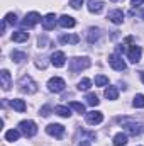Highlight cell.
<instances>
[{"label":"cell","mask_w":144,"mask_h":146,"mask_svg":"<svg viewBox=\"0 0 144 146\" xmlns=\"http://www.w3.org/2000/svg\"><path fill=\"white\" fill-rule=\"evenodd\" d=\"M90 65H92V61H90V58H87V56L70 60V70H71L73 73H78V72H81V70H87Z\"/></svg>","instance_id":"1"},{"label":"cell","mask_w":144,"mask_h":146,"mask_svg":"<svg viewBox=\"0 0 144 146\" xmlns=\"http://www.w3.org/2000/svg\"><path fill=\"white\" fill-rule=\"evenodd\" d=\"M19 131L26 136V138H32L37 133V126L34 121H20L19 122Z\"/></svg>","instance_id":"2"},{"label":"cell","mask_w":144,"mask_h":146,"mask_svg":"<svg viewBox=\"0 0 144 146\" xmlns=\"http://www.w3.org/2000/svg\"><path fill=\"white\" fill-rule=\"evenodd\" d=\"M19 87H20V90L26 92V94H34L37 90V83L29 76V75H24V76L19 80Z\"/></svg>","instance_id":"3"},{"label":"cell","mask_w":144,"mask_h":146,"mask_svg":"<svg viewBox=\"0 0 144 146\" xmlns=\"http://www.w3.org/2000/svg\"><path fill=\"white\" fill-rule=\"evenodd\" d=\"M48 87H49V90H51V92L59 94V92H63V90H65L66 83H65V80H63V78H59V76H53V78L48 82Z\"/></svg>","instance_id":"4"},{"label":"cell","mask_w":144,"mask_h":146,"mask_svg":"<svg viewBox=\"0 0 144 146\" xmlns=\"http://www.w3.org/2000/svg\"><path fill=\"white\" fill-rule=\"evenodd\" d=\"M108 65L114 68V70H117V72H122V70H126V61L122 60V56L120 54H110L108 56Z\"/></svg>","instance_id":"5"},{"label":"cell","mask_w":144,"mask_h":146,"mask_svg":"<svg viewBox=\"0 0 144 146\" xmlns=\"http://www.w3.org/2000/svg\"><path fill=\"white\" fill-rule=\"evenodd\" d=\"M42 19H41V15L37 14V12H29V14H26V17H24V21H22V26L24 27H34L37 26L39 22H41Z\"/></svg>","instance_id":"6"},{"label":"cell","mask_w":144,"mask_h":146,"mask_svg":"<svg viewBox=\"0 0 144 146\" xmlns=\"http://www.w3.org/2000/svg\"><path fill=\"white\" fill-rule=\"evenodd\" d=\"M85 119H87L88 124L95 126V124H100V122L104 121V114H102L100 110H90V112L85 114Z\"/></svg>","instance_id":"7"},{"label":"cell","mask_w":144,"mask_h":146,"mask_svg":"<svg viewBox=\"0 0 144 146\" xmlns=\"http://www.w3.org/2000/svg\"><path fill=\"white\" fill-rule=\"evenodd\" d=\"M46 133H48L49 136H54V138L61 139V138L65 136V127H63L61 124H49V126L46 127Z\"/></svg>","instance_id":"8"},{"label":"cell","mask_w":144,"mask_h":146,"mask_svg":"<svg viewBox=\"0 0 144 146\" xmlns=\"http://www.w3.org/2000/svg\"><path fill=\"white\" fill-rule=\"evenodd\" d=\"M51 63H53L56 68H61V66L66 63V56H65V53H63V51H54V53L51 54Z\"/></svg>","instance_id":"9"},{"label":"cell","mask_w":144,"mask_h":146,"mask_svg":"<svg viewBox=\"0 0 144 146\" xmlns=\"http://www.w3.org/2000/svg\"><path fill=\"white\" fill-rule=\"evenodd\" d=\"M141 54H143V51H141V48L139 46H131L129 48V51H127V56H129V60L132 61V63H139L141 61Z\"/></svg>","instance_id":"10"},{"label":"cell","mask_w":144,"mask_h":146,"mask_svg":"<svg viewBox=\"0 0 144 146\" xmlns=\"http://www.w3.org/2000/svg\"><path fill=\"white\" fill-rule=\"evenodd\" d=\"M54 26H56V15L54 14H48L42 19V27L46 31H51V29H54Z\"/></svg>","instance_id":"11"},{"label":"cell","mask_w":144,"mask_h":146,"mask_svg":"<svg viewBox=\"0 0 144 146\" xmlns=\"http://www.w3.org/2000/svg\"><path fill=\"white\" fill-rule=\"evenodd\" d=\"M88 10L92 14H100L104 10V2L102 0H88Z\"/></svg>","instance_id":"12"},{"label":"cell","mask_w":144,"mask_h":146,"mask_svg":"<svg viewBox=\"0 0 144 146\" xmlns=\"http://www.w3.org/2000/svg\"><path fill=\"white\" fill-rule=\"evenodd\" d=\"M108 19H110L114 24H122V22H124V12H122L120 9L112 10V12H108Z\"/></svg>","instance_id":"13"},{"label":"cell","mask_w":144,"mask_h":146,"mask_svg":"<svg viewBox=\"0 0 144 146\" xmlns=\"http://www.w3.org/2000/svg\"><path fill=\"white\" fill-rule=\"evenodd\" d=\"M58 22H59V26L65 27V29H68V27H75V24H76V21L73 19L71 15H61V17L58 19Z\"/></svg>","instance_id":"14"},{"label":"cell","mask_w":144,"mask_h":146,"mask_svg":"<svg viewBox=\"0 0 144 146\" xmlns=\"http://www.w3.org/2000/svg\"><path fill=\"white\" fill-rule=\"evenodd\" d=\"M124 129H126L129 134H132V136H137V134L141 133V126L136 124V122H127V124H124Z\"/></svg>","instance_id":"15"},{"label":"cell","mask_w":144,"mask_h":146,"mask_svg":"<svg viewBox=\"0 0 144 146\" xmlns=\"http://www.w3.org/2000/svg\"><path fill=\"white\" fill-rule=\"evenodd\" d=\"M0 82H2L3 90H9L10 88V73L7 72V70H2L0 72Z\"/></svg>","instance_id":"16"},{"label":"cell","mask_w":144,"mask_h":146,"mask_svg":"<svg viewBox=\"0 0 144 146\" xmlns=\"http://www.w3.org/2000/svg\"><path fill=\"white\" fill-rule=\"evenodd\" d=\"M27 39H29V33H26V31H15L12 34V41H15V42H24Z\"/></svg>","instance_id":"17"},{"label":"cell","mask_w":144,"mask_h":146,"mask_svg":"<svg viewBox=\"0 0 144 146\" xmlns=\"http://www.w3.org/2000/svg\"><path fill=\"white\" fill-rule=\"evenodd\" d=\"M10 107L15 109L17 112H24V110L27 109V107H26V102L20 100V99H14V100H10Z\"/></svg>","instance_id":"18"},{"label":"cell","mask_w":144,"mask_h":146,"mask_svg":"<svg viewBox=\"0 0 144 146\" xmlns=\"http://www.w3.org/2000/svg\"><path fill=\"white\" fill-rule=\"evenodd\" d=\"M59 41L65 42V44H76L80 41V37L76 36V34H65V36L59 37Z\"/></svg>","instance_id":"19"},{"label":"cell","mask_w":144,"mask_h":146,"mask_svg":"<svg viewBox=\"0 0 144 146\" xmlns=\"http://www.w3.org/2000/svg\"><path fill=\"white\" fill-rule=\"evenodd\" d=\"M105 99H108V100H117V97H119V90L115 88V87H108V88H105Z\"/></svg>","instance_id":"20"},{"label":"cell","mask_w":144,"mask_h":146,"mask_svg":"<svg viewBox=\"0 0 144 146\" xmlns=\"http://www.w3.org/2000/svg\"><path fill=\"white\" fill-rule=\"evenodd\" d=\"M127 143H129V141H127V136H126V134L119 133V134L114 136V146H126Z\"/></svg>","instance_id":"21"},{"label":"cell","mask_w":144,"mask_h":146,"mask_svg":"<svg viewBox=\"0 0 144 146\" xmlns=\"http://www.w3.org/2000/svg\"><path fill=\"white\" fill-rule=\"evenodd\" d=\"M19 136H20V131H17V129H9L5 133V139L7 141H17Z\"/></svg>","instance_id":"22"},{"label":"cell","mask_w":144,"mask_h":146,"mask_svg":"<svg viewBox=\"0 0 144 146\" xmlns=\"http://www.w3.org/2000/svg\"><path fill=\"white\" fill-rule=\"evenodd\" d=\"M54 112L58 115H61V117H70L71 115V110H70V107H66V106H58L54 109Z\"/></svg>","instance_id":"23"},{"label":"cell","mask_w":144,"mask_h":146,"mask_svg":"<svg viewBox=\"0 0 144 146\" xmlns=\"http://www.w3.org/2000/svg\"><path fill=\"white\" fill-rule=\"evenodd\" d=\"M12 60L15 61V63H20V61H24V60H27V54L26 53H20V51H12Z\"/></svg>","instance_id":"24"},{"label":"cell","mask_w":144,"mask_h":146,"mask_svg":"<svg viewBox=\"0 0 144 146\" xmlns=\"http://www.w3.org/2000/svg\"><path fill=\"white\" fill-rule=\"evenodd\" d=\"M85 100L88 102V106H98L100 104V100H98V97L95 95V94H87V97H85Z\"/></svg>","instance_id":"25"},{"label":"cell","mask_w":144,"mask_h":146,"mask_svg":"<svg viewBox=\"0 0 144 146\" xmlns=\"http://www.w3.org/2000/svg\"><path fill=\"white\" fill-rule=\"evenodd\" d=\"M90 87H92V80H88V78H81L78 83V90H88Z\"/></svg>","instance_id":"26"},{"label":"cell","mask_w":144,"mask_h":146,"mask_svg":"<svg viewBox=\"0 0 144 146\" xmlns=\"http://www.w3.org/2000/svg\"><path fill=\"white\" fill-rule=\"evenodd\" d=\"M132 106H134V107H137V109H139V107H144V95H143V94H137V95L134 97Z\"/></svg>","instance_id":"27"},{"label":"cell","mask_w":144,"mask_h":146,"mask_svg":"<svg viewBox=\"0 0 144 146\" xmlns=\"http://www.w3.org/2000/svg\"><path fill=\"white\" fill-rule=\"evenodd\" d=\"M108 83V78L105 75H97L95 76V85L97 87H104V85H107Z\"/></svg>","instance_id":"28"},{"label":"cell","mask_w":144,"mask_h":146,"mask_svg":"<svg viewBox=\"0 0 144 146\" xmlns=\"http://www.w3.org/2000/svg\"><path fill=\"white\" fill-rule=\"evenodd\" d=\"M70 107L75 109L78 114H85V106H83V104H80V102H75V100H73V102H70Z\"/></svg>","instance_id":"29"},{"label":"cell","mask_w":144,"mask_h":146,"mask_svg":"<svg viewBox=\"0 0 144 146\" xmlns=\"http://www.w3.org/2000/svg\"><path fill=\"white\" fill-rule=\"evenodd\" d=\"M3 21H5L7 24H12V26H14V24L17 22V15H15L14 12H9V14L5 15V19H3Z\"/></svg>","instance_id":"30"},{"label":"cell","mask_w":144,"mask_h":146,"mask_svg":"<svg viewBox=\"0 0 144 146\" xmlns=\"http://www.w3.org/2000/svg\"><path fill=\"white\" fill-rule=\"evenodd\" d=\"M100 36V33H98V29H90V34H88V42H95L97 39Z\"/></svg>","instance_id":"31"},{"label":"cell","mask_w":144,"mask_h":146,"mask_svg":"<svg viewBox=\"0 0 144 146\" xmlns=\"http://www.w3.org/2000/svg\"><path fill=\"white\" fill-rule=\"evenodd\" d=\"M70 5H71L73 9H80L83 5V0H70Z\"/></svg>","instance_id":"32"},{"label":"cell","mask_w":144,"mask_h":146,"mask_svg":"<svg viewBox=\"0 0 144 146\" xmlns=\"http://www.w3.org/2000/svg\"><path fill=\"white\" fill-rule=\"evenodd\" d=\"M49 112H51V107H49V106H46V107H42V109H41V114H42L44 117H46V115H49Z\"/></svg>","instance_id":"33"},{"label":"cell","mask_w":144,"mask_h":146,"mask_svg":"<svg viewBox=\"0 0 144 146\" xmlns=\"http://www.w3.org/2000/svg\"><path fill=\"white\" fill-rule=\"evenodd\" d=\"M132 2V5L136 7V5H141V3H144V0H131Z\"/></svg>","instance_id":"34"},{"label":"cell","mask_w":144,"mask_h":146,"mask_svg":"<svg viewBox=\"0 0 144 146\" xmlns=\"http://www.w3.org/2000/svg\"><path fill=\"white\" fill-rule=\"evenodd\" d=\"M78 146H92V145H90V141H81Z\"/></svg>","instance_id":"35"},{"label":"cell","mask_w":144,"mask_h":146,"mask_svg":"<svg viewBox=\"0 0 144 146\" xmlns=\"http://www.w3.org/2000/svg\"><path fill=\"white\" fill-rule=\"evenodd\" d=\"M141 80H143V83H144V72H141Z\"/></svg>","instance_id":"36"},{"label":"cell","mask_w":144,"mask_h":146,"mask_svg":"<svg viewBox=\"0 0 144 146\" xmlns=\"http://www.w3.org/2000/svg\"><path fill=\"white\" fill-rule=\"evenodd\" d=\"M110 2H114V3H115V2H124V0H110Z\"/></svg>","instance_id":"37"},{"label":"cell","mask_w":144,"mask_h":146,"mask_svg":"<svg viewBox=\"0 0 144 146\" xmlns=\"http://www.w3.org/2000/svg\"><path fill=\"white\" fill-rule=\"evenodd\" d=\"M143 15H144V12H143Z\"/></svg>","instance_id":"38"}]
</instances>
